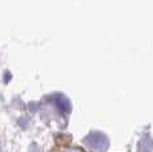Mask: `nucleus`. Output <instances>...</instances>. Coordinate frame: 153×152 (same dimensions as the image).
<instances>
[{
    "mask_svg": "<svg viewBox=\"0 0 153 152\" xmlns=\"http://www.w3.org/2000/svg\"><path fill=\"white\" fill-rule=\"evenodd\" d=\"M56 152H81V150H77V148H69V150H59Z\"/></svg>",
    "mask_w": 153,
    "mask_h": 152,
    "instance_id": "1",
    "label": "nucleus"
}]
</instances>
